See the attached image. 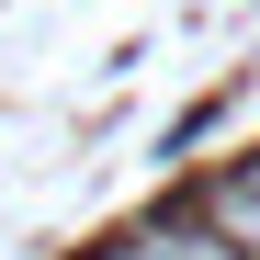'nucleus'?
Instances as JSON below:
<instances>
[{
    "instance_id": "2",
    "label": "nucleus",
    "mask_w": 260,
    "mask_h": 260,
    "mask_svg": "<svg viewBox=\"0 0 260 260\" xmlns=\"http://www.w3.org/2000/svg\"><path fill=\"white\" fill-rule=\"evenodd\" d=\"M102 260H226V249L204 238V215H147V226H124Z\"/></svg>"
},
{
    "instance_id": "1",
    "label": "nucleus",
    "mask_w": 260,
    "mask_h": 260,
    "mask_svg": "<svg viewBox=\"0 0 260 260\" xmlns=\"http://www.w3.org/2000/svg\"><path fill=\"white\" fill-rule=\"evenodd\" d=\"M204 238L226 260H260V158H226L204 181Z\"/></svg>"
}]
</instances>
